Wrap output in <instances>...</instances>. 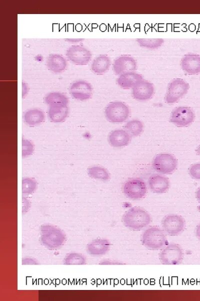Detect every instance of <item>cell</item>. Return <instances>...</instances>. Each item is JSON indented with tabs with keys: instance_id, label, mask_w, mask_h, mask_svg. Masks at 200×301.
<instances>
[{
	"instance_id": "7c38bea8",
	"label": "cell",
	"mask_w": 200,
	"mask_h": 301,
	"mask_svg": "<svg viewBox=\"0 0 200 301\" xmlns=\"http://www.w3.org/2000/svg\"><path fill=\"white\" fill-rule=\"evenodd\" d=\"M70 91L74 98L83 101L90 98L92 94V87L89 83L84 80H79L72 84Z\"/></svg>"
},
{
	"instance_id": "5b68a950",
	"label": "cell",
	"mask_w": 200,
	"mask_h": 301,
	"mask_svg": "<svg viewBox=\"0 0 200 301\" xmlns=\"http://www.w3.org/2000/svg\"><path fill=\"white\" fill-rule=\"evenodd\" d=\"M64 236L58 228L49 225L41 227V240L44 245L50 248L60 246L64 242Z\"/></svg>"
},
{
	"instance_id": "4fadbf2b",
	"label": "cell",
	"mask_w": 200,
	"mask_h": 301,
	"mask_svg": "<svg viewBox=\"0 0 200 301\" xmlns=\"http://www.w3.org/2000/svg\"><path fill=\"white\" fill-rule=\"evenodd\" d=\"M154 93L153 84L146 80H142L132 88V95L134 98L140 101L150 99Z\"/></svg>"
},
{
	"instance_id": "8d00e7d4",
	"label": "cell",
	"mask_w": 200,
	"mask_h": 301,
	"mask_svg": "<svg viewBox=\"0 0 200 301\" xmlns=\"http://www.w3.org/2000/svg\"><path fill=\"white\" fill-rule=\"evenodd\" d=\"M196 152L198 155L200 156V145L196 148Z\"/></svg>"
},
{
	"instance_id": "8992f818",
	"label": "cell",
	"mask_w": 200,
	"mask_h": 301,
	"mask_svg": "<svg viewBox=\"0 0 200 301\" xmlns=\"http://www.w3.org/2000/svg\"><path fill=\"white\" fill-rule=\"evenodd\" d=\"M190 88L189 84L184 80L176 78L172 80L169 84L165 100L168 104L176 102L186 94Z\"/></svg>"
},
{
	"instance_id": "d4e9b609",
	"label": "cell",
	"mask_w": 200,
	"mask_h": 301,
	"mask_svg": "<svg viewBox=\"0 0 200 301\" xmlns=\"http://www.w3.org/2000/svg\"><path fill=\"white\" fill-rule=\"evenodd\" d=\"M88 176L94 179L102 181H108L110 178V175L106 169L100 166H94L88 169Z\"/></svg>"
},
{
	"instance_id": "7402d4cb",
	"label": "cell",
	"mask_w": 200,
	"mask_h": 301,
	"mask_svg": "<svg viewBox=\"0 0 200 301\" xmlns=\"http://www.w3.org/2000/svg\"><path fill=\"white\" fill-rule=\"evenodd\" d=\"M46 103L50 107H68V100L63 94L60 92H51L44 98Z\"/></svg>"
},
{
	"instance_id": "44dd1931",
	"label": "cell",
	"mask_w": 200,
	"mask_h": 301,
	"mask_svg": "<svg viewBox=\"0 0 200 301\" xmlns=\"http://www.w3.org/2000/svg\"><path fill=\"white\" fill-rule=\"evenodd\" d=\"M110 64V58L107 56L102 55L94 58L91 65V69L95 73L102 74L108 71Z\"/></svg>"
},
{
	"instance_id": "cb8c5ba5",
	"label": "cell",
	"mask_w": 200,
	"mask_h": 301,
	"mask_svg": "<svg viewBox=\"0 0 200 301\" xmlns=\"http://www.w3.org/2000/svg\"><path fill=\"white\" fill-rule=\"evenodd\" d=\"M68 113V107H50L48 111L50 120L56 123L64 121Z\"/></svg>"
},
{
	"instance_id": "52a82bcc",
	"label": "cell",
	"mask_w": 200,
	"mask_h": 301,
	"mask_svg": "<svg viewBox=\"0 0 200 301\" xmlns=\"http://www.w3.org/2000/svg\"><path fill=\"white\" fill-rule=\"evenodd\" d=\"M178 166L176 157L170 154L162 153L156 156L152 162L154 169L158 173L169 174L173 173Z\"/></svg>"
},
{
	"instance_id": "836d02e7",
	"label": "cell",
	"mask_w": 200,
	"mask_h": 301,
	"mask_svg": "<svg viewBox=\"0 0 200 301\" xmlns=\"http://www.w3.org/2000/svg\"><path fill=\"white\" fill-rule=\"evenodd\" d=\"M196 234L198 239L200 240V223L196 226Z\"/></svg>"
},
{
	"instance_id": "9a60e30c",
	"label": "cell",
	"mask_w": 200,
	"mask_h": 301,
	"mask_svg": "<svg viewBox=\"0 0 200 301\" xmlns=\"http://www.w3.org/2000/svg\"><path fill=\"white\" fill-rule=\"evenodd\" d=\"M182 70L190 75L200 73V56L196 54H188L184 55L181 61Z\"/></svg>"
},
{
	"instance_id": "f546056e",
	"label": "cell",
	"mask_w": 200,
	"mask_h": 301,
	"mask_svg": "<svg viewBox=\"0 0 200 301\" xmlns=\"http://www.w3.org/2000/svg\"><path fill=\"white\" fill-rule=\"evenodd\" d=\"M34 150V145L28 139L22 140V156L26 157L31 155Z\"/></svg>"
},
{
	"instance_id": "4316f807",
	"label": "cell",
	"mask_w": 200,
	"mask_h": 301,
	"mask_svg": "<svg viewBox=\"0 0 200 301\" xmlns=\"http://www.w3.org/2000/svg\"><path fill=\"white\" fill-rule=\"evenodd\" d=\"M136 41L140 47L152 49L160 47L164 42L161 38L138 39Z\"/></svg>"
},
{
	"instance_id": "30bf717a",
	"label": "cell",
	"mask_w": 200,
	"mask_h": 301,
	"mask_svg": "<svg viewBox=\"0 0 200 301\" xmlns=\"http://www.w3.org/2000/svg\"><path fill=\"white\" fill-rule=\"evenodd\" d=\"M195 119L193 110L188 106H179L171 113L170 121L178 127H186L190 125Z\"/></svg>"
},
{
	"instance_id": "ffe728a7",
	"label": "cell",
	"mask_w": 200,
	"mask_h": 301,
	"mask_svg": "<svg viewBox=\"0 0 200 301\" xmlns=\"http://www.w3.org/2000/svg\"><path fill=\"white\" fill-rule=\"evenodd\" d=\"M46 63L48 68L55 73L62 72L66 66V59L58 54L50 55L46 59Z\"/></svg>"
},
{
	"instance_id": "e575fe53",
	"label": "cell",
	"mask_w": 200,
	"mask_h": 301,
	"mask_svg": "<svg viewBox=\"0 0 200 301\" xmlns=\"http://www.w3.org/2000/svg\"><path fill=\"white\" fill-rule=\"evenodd\" d=\"M196 197L197 200L200 202V187L196 190Z\"/></svg>"
},
{
	"instance_id": "d590c367",
	"label": "cell",
	"mask_w": 200,
	"mask_h": 301,
	"mask_svg": "<svg viewBox=\"0 0 200 301\" xmlns=\"http://www.w3.org/2000/svg\"><path fill=\"white\" fill-rule=\"evenodd\" d=\"M66 40L72 42H78L79 41L83 40L82 39H69Z\"/></svg>"
},
{
	"instance_id": "6da1fadb",
	"label": "cell",
	"mask_w": 200,
	"mask_h": 301,
	"mask_svg": "<svg viewBox=\"0 0 200 301\" xmlns=\"http://www.w3.org/2000/svg\"><path fill=\"white\" fill-rule=\"evenodd\" d=\"M122 221L126 227L132 230H140L150 224L151 217L144 209L134 207L124 213Z\"/></svg>"
},
{
	"instance_id": "8fae6325",
	"label": "cell",
	"mask_w": 200,
	"mask_h": 301,
	"mask_svg": "<svg viewBox=\"0 0 200 301\" xmlns=\"http://www.w3.org/2000/svg\"><path fill=\"white\" fill-rule=\"evenodd\" d=\"M66 55L71 62L78 65H86L92 58L90 52L86 48L80 45L70 46L67 50Z\"/></svg>"
},
{
	"instance_id": "d6986e66",
	"label": "cell",
	"mask_w": 200,
	"mask_h": 301,
	"mask_svg": "<svg viewBox=\"0 0 200 301\" xmlns=\"http://www.w3.org/2000/svg\"><path fill=\"white\" fill-rule=\"evenodd\" d=\"M110 243L107 239H97L90 243L87 247L88 252L92 255H101L109 250Z\"/></svg>"
},
{
	"instance_id": "83f0119b",
	"label": "cell",
	"mask_w": 200,
	"mask_h": 301,
	"mask_svg": "<svg viewBox=\"0 0 200 301\" xmlns=\"http://www.w3.org/2000/svg\"><path fill=\"white\" fill-rule=\"evenodd\" d=\"M36 182L33 178H26L22 180V194H30L32 193L36 189Z\"/></svg>"
},
{
	"instance_id": "5bb4252c",
	"label": "cell",
	"mask_w": 200,
	"mask_h": 301,
	"mask_svg": "<svg viewBox=\"0 0 200 301\" xmlns=\"http://www.w3.org/2000/svg\"><path fill=\"white\" fill-rule=\"evenodd\" d=\"M137 64L134 59L130 56H121L117 58L114 62L113 69L118 75L136 70Z\"/></svg>"
},
{
	"instance_id": "7a4b0ae2",
	"label": "cell",
	"mask_w": 200,
	"mask_h": 301,
	"mask_svg": "<svg viewBox=\"0 0 200 301\" xmlns=\"http://www.w3.org/2000/svg\"><path fill=\"white\" fill-rule=\"evenodd\" d=\"M142 243L146 248L154 250L162 249L168 244L166 233L157 226L150 227L143 232Z\"/></svg>"
},
{
	"instance_id": "ac0fdd59",
	"label": "cell",
	"mask_w": 200,
	"mask_h": 301,
	"mask_svg": "<svg viewBox=\"0 0 200 301\" xmlns=\"http://www.w3.org/2000/svg\"><path fill=\"white\" fill-rule=\"evenodd\" d=\"M143 80L142 76L134 71L128 72L119 75L117 79L118 84L122 88H132L140 81Z\"/></svg>"
},
{
	"instance_id": "603a6c76",
	"label": "cell",
	"mask_w": 200,
	"mask_h": 301,
	"mask_svg": "<svg viewBox=\"0 0 200 301\" xmlns=\"http://www.w3.org/2000/svg\"><path fill=\"white\" fill-rule=\"evenodd\" d=\"M44 114L38 109H32L24 114V122L28 125L33 126L41 123L44 120Z\"/></svg>"
},
{
	"instance_id": "f1b7e54d",
	"label": "cell",
	"mask_w": 200,
	"mask_h": 301,
	"mask_svg": "<svg viewBox=\"0 0 200 301\" xmlns=\"http://www.w3.org/2000/svg\"><path fill=\"white\" fill-rule=\"evenodd\" d=\"M64 262L67 264H82L85 263V258L82 255L72 253L66 257Z\"/></svg>"
},
{
	"instance_id": "1f68e13d",
	"label": "cell",
	"mask_w": 200,
	"mask_h": 301,
	"mask_svg": "<svg viewBox=\"0 0 200 301\" xmlns=\"http://www.w3.org/2000/svg\"><path fill=\"white\" fill-rule=\"evenodd\" d=\"M102 264H122V262L110 259L104 260L100 262Z\"/></svg>"
},
{
	"instance_id": "4dcf8cb0",
	"label": "cell",
	"mask_w": 200,
	"mask_h": 301,
	"mask_svg": "<svg viewBox=\"0 0 200 301\" xmlns=\"http://www.w3.org/2000/svg\"><path fill=\"white\" fill-rule=\"evenodd\" d=\"M189 173L194 179L200 180V163L192 165L189 170Z\"/></svg>"
},
{
	"instance_id": "d6a6232c",
	"label": "cell",
	"mask_w": 200,
	"mask_h": 301,
	"mask_svg": "<svg viewBox=\"0 0 200 301\" xmlns=\"http://www.w3.org/2000/svg\"><path fill=\"white\" fill-rule=\"evenodd\" d=\"M22 264H36V261L31 258H26L22 260Z\"/></svg>"
},
{
	"instance_id": "ba28073f",
	"label": "cell",
	"mask_w": 200,
	"mask_h": 301,
	"mask_svg": "<svg viewBox=\"0 0 200 301\" xmlns=\"http://www.w3.org/2000/svg\"><path fill=\"white\" fill-rule=\"evenodd\" d=\"M186 222L184 218L176 214H170L165 216L162 226L166 234L171 236H178L184 230Z\"/></svg>"
},
{
	"instance_id": "9c48e42d",
	"label": "cell",
	"mask_w": 200,
	"mask_h": 301,
	"mask_svg": "<svg viewBox=\"0 0 200 301\" xmlns=\"http://www.w3.org/2000/svg\"><path fill=\"white\" fill-rule=\"evenodd\" d=\"M124 194L132 200L144 198L147 192L145 182L140 178H132L125 182L122 187Z\"/></svg>"
},
{
	"instance_id": "484cf974",
	"label": "cell",
	"mask_w": 200,
	"mask_h": 301,
	"mask_svg": "<svg viewBox=\"0 0 200 301\" xmlns=\"http://www.w3.org/2000/svg\"><path fill=\"white\" fill-rule=\"evenodd\" d=\"M126 130L132 136L140 135L144 129V124L142 121L133 119L128 121L124 126Z\"/></svg>"
},
{
	"instance_id": "2e32d148",
	"label": "cell",
	"mask_w": 200,
	"mask_h": 301,
	"mask_svg": "<svg viewBox=\"0 0 200 301\" xmlns=\"http://www.w3.org/2000/svg\"><path fill=\"white\" fill-rule=\"evenodd\" d=\"M150 189L156 194L166 192L170 188V183L168 179L162 175L153 174L148 180Z\"/></svg>"
},
{
	"instance_id": "277c9868",
	"label": "cell",
	"mask_w": 200,
	"mask_h": 301,
	"mask_svg": "<svg viewBox=\"0 0 200 301\" xmlns=\"http://www.w3.org/2000/svg\"><path fill=\"white\" fill-rule=\"evenodd\" d=\"M160 263L164 265L180 264L184 259L182 247L176 243L168 244L160 252L158 255Z\"/></svg>"
},
{
	"instance_id": "3957f363",
	"label": "cell",
	"mask_w": 200,
	"mask_h": 301,
	"mask_svg": "<svg viewBox=\"0 0 200 301\" xmlns=\"http://www.w3.org/2000/svg\"><path fill=\"white\" fill-rule=\"evenodd\" d=\"M104 113L109 121L112 123H122L128 118L130 110L125 103L117 101L110 102L106 106Z\"/></svg>"
},
{
	"instance_id": "e0dca14e",
	"label": "cell",
	"mask_w": 200,
	"mask_h": 301,
	"mask_svg": "<svg viewBox=\"0 0 200 301\" xmlns=\"http://www.w3.org/2000/svg\"><path fill=\"white\" fill-rule=\"evenodd\" d=\"M130 134L125 130L116 129L112 131L108 136L110 144L116 147L126 146L130 141Z\"/></svg>"
}]
</instances>
